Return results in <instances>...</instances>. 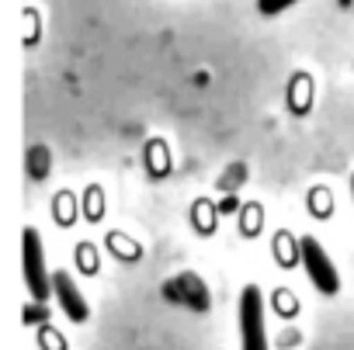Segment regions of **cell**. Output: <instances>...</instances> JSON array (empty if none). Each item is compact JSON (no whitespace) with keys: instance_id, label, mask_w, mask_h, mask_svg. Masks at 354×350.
<instances>
[{"instance_id":"cell-1","label":"cell","mask_w":354,"mask_h":350,"mask_svg":"<svg viewBox=\"0 0 354 350\" xmlns=\"http://www.w3.org/2000/svg\"><path fill=\"white\" fill-rule=\"evenodd\" d=\"M240 343H243V350H268L264 298H261V288H254V284H247L240 291Z\"/></svg>"},{"instance_id":"cell-2","label":"cell","mask_w":354,"mask_h":350,"mask_svg":"<svg viewBox=\"0 0 354 350\" xmlns=\"http://www.w3.org/2000/svg\"><path fill=\"white\" fill-rule=\"evenodd\" d=\"M21 264H25V281L35 302H46L53 295V278L46 271V257H42V240L35 229L21 233Z\"/></svg>"},{"instance_id":"cell-3","label":"cell","mask_w":354,"mask_h":350,"mask_svg":"<svg viewBox=\"0 0 354 350\" xmlns=\"http://www.w3.org/2000/svg\"><path fill=\"white\" fill-rule=\"evenodd\" d=\"M299 260L306 267V274L313 278V284L323 291V295H337L340 291V278H337V267L330 264L326 250L313 240V236H302L299 240Z\"/></svg>"},{"instance_id":"cell-4","label":"cell","mask_w":354,"mask_h":350,"mask_svg":"<svg viewBox=\"0 0 354 350\" xmlns=\"http://www.w3.org/2000/svg\"><path fill=\"white\" fill-rule=\"evenodd\" d=\"M53 291H56V302H59V309L66 312V319L84 322V319L91 315V309H87L80 288L73 284V278H70L66 271H56V274H53Z\"/></svg>"},{"instance_id":"cell-5","label":"cell","mask_w":354,"mask_h":350,"mask_svg":"<svg viewBox=\"0 0 354 350\" xmlns=\"http://www.w3.org/2000/svg\"><path fill=\"white\" fill-rule=\"evenodd\" d=\"M292 4H295V0H257V11H261V14H268V18H274V14L288 11Z\"/></svg>"},{"instance_id":"cell-6","label":"cell","mask_w":354,"mask_h":350,"mask_svg":"<svg viewBox=\"0 0 354 350\" xmlns=\"http://www.w3.org/2000/svg\"><path fill=\"white\" fill-rule=\"evenodd\" d=\"M46 319V309H25V322H42Z\"/></svg>"}]
</instances>
